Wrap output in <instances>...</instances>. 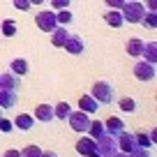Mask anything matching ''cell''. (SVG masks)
I'll return each instance as SVG.
<instances>
[{"label":"cell","instance_id":"8992f818","mask_svg":"<svg viewBox=\"0 0 157 157\" xmlns=\"http://www.w3.org/2000/svg\"><path fill=\"white\" fill-rule=\"evenodd\" d=\"M155 74H157V65L148 63V60H143V58L134 65V76H136L139 81H152Z\"/></svg>","mask_w":157,"mask_h":157},{"label":"cell","instance_id":"d590c367","mask_svg":"<svg viewBox=\"0 0 157 157\" xmlns=\"http://www.w3.org/2000/svg\"><path fill=\"white\" fill-rule=\"evenodd\" d=\"M39 157H58V152H53V150H42V155Z\"/></svg>","mask_w":157,"mask_h":157},{"label":"cell","instance_id":"60d3db41","mask_svg":"<svg viewBox=\"0 0 157 157\" xmlns=\"http://www.w3.org/2000/svg\"><path fill=\"white\" fill-rule=\"evenodd\" d=\"M0 118H2V109H0Z\"/></svg>","mask_w":157,"mask_h":157},{"label":"cell","instance_id":"277c9868","mask_svg":"<svg viewBox=\"0 0 157 157\" xmlns=\"http://www.w3.org/2000/svg\"><path fill=\"white\" fill-rule=\"evenodd\" d=\"M35 23H37V28L42 30V33H53L56 28H58V21H56V12H37V16H35Z\"/></svg>","mask_w":157,"mask_h":157},{"label":"cell","instance_id":"f1b7e54d","mask_svg":"<svg viewBox=\"0 0 157 157\" xmlns=\"http://www.w3.org/2000/svg\"><path fill=\"white\" fill-rule=\"evenodd\" d=\"M127 157H150V152H148V148H141V146H134L132 150L127 152Z\"/></svg>","mask_w":157,"mask_h":157},{"label":"cell","instance_id":"ab89813d","mask_svg":"<svg viewBox=\"0 0 157 157\" xmlns=\"http://www.w3.org/2000/svg\"><path fill=\"white\" fill-rule=\"evenodd\" d=\"M88 157H102V155H99V152H97V150H95V152H93V155H88Z\"/></svg>","mask_w":157,"mask_h":157},{"label":"cell","instance_id":"ffe728a7","mask_svg":"<svg viewBox=\"0 0 157 157\" xmlns=\"http://www.w3.org/2000/svg\"><path fill=\"white\" fill-rule=\"evenodd\" d=\"M104 21H106V25H111V28H120V25L125 23L123 14H120V10H111L104 14Z\"/></svg>","mask_w":157,"mask_h":157},{"label":"cell","instance_id":"9c48e42d","mask_svg":"<svg viewBox=\"0 0 157 157\" xmlns=\"http://www.w3.org/2000/svg\"><path fill=\"white\" fill-rule=\"evenodd\" d=\"M19 78L21 76H16V74H12V72L0 74V88L2 90H19V86H21Z\"/></svg>","mask_w":157,"mask_h":157},{"label":"cell","instance_id":"7402d4cb","mask_svg":"<svg viewBox=\"0 0 157 157\" xmlns=\"http://www.w3.org/2000/svg\"><path fill=\"white\" fill-rule=\"evenodd\" d=\"M86 134L97 141V139L104 134V123H99V120H90V127H88V132H86Z\"/></svg>","mask_w":157,"mask_h":157},{"label":"cell","instance_id":"4fadbf2b","mask_svg":"<svg viewBox=\"0 0 157 157\" xmlns=\"http://www.w3.org/2000/svg\"><path fill=\"white\" fill-rule=\"evenodd\" d=\"M16 106V90H2L0 88V109H14Z\"/></svg>","mask_w":157,"mask_h":157},{"label":"cell","instance_id":"836d02e7","mask_svg":"<svg viewBox=\"0 0 157 157\" xmlns=\"http://www.w3.org/2000/svg\"><path fill=\"white\" fill-rule=\"evenodd\" d=\"M143 7H146V12H157V0H148Z\"/></svg>","mask_w":157,"mask_h":157},{"label":"cell","instance_id":"cb8c5ba5","mask_svg":"<svg viewBox=\"0 0 157 157\" xmlns=\"http://www.w3.org/2000/svg\"><path fill=\"white\" fill-rule=\"evenodd\" d=\"M118 106H120V111H125V113H134L139 104H136V99H132V97H123L118 102Z\"/></svg>","mask_w":157,"mask_h":157},{"label":"cell","instance_id":"d4e9b609","mask_svg":"<svg viewBox=\"0 0 157 157\" xmlns=\"http://www.w3.org/2000/svg\"><path fill=\"white\" fill-rule=\"evenodd\" d=\"M0 30H2L5 37H14V35H16V21L14 19H5L2 25H0Z\"/></svg>","mask_w":157,"mask_h":157},{"label":"cell","instance_id":"9a60e30c","mask_svg":"<svg viewBox=\"0 0 157 157\" xmlns=\"http://www.w3.org/2000/svg\"><path fill=\"white\" fill-rule=\"evenodd\" d=\"M67 37H69V33L65 30V25H58V28L51 33V44H53L56 49H63V44L67 42Z\"/></svg>","mask_w":157,"mask_h":157},{"label":"cell","instance_id":"30bf717a","mask_svg":"<svg viewBox=\"0 0 157 157\" xmlns=\"http://www.w3.org/2000/svg\"><path fill=\"white\" fill-rule=\"evenodd\" d=\"M123 129H125V123H123V120H120L118 116H111L106 123H104V132L111 134V136H118V134L123 132Z\"/></svg>","mask_w":157,"mask_h":157},{"label":"cell","instance_id":"8d00e7d4","mask_svg":"<svg viewBox=\"0 0 157 157\" xmlns=\"http://www.w3.org/2000/svg\"><path fill=\"white\" fill-rule=\"evenodd\" d=\"M148 136H150L152 143H157V129H150V132H148Z\"/></svg>","mask_w":157,"mask_h":157},{"label":"cell","instance_id":"83f0119b","mask_svg":"<svg viewBox=\"0 0 157 157\" xmlns=\"http://www.w3.org/2000/svg\"><path fill=\"white\" fill-rule=\"evenodd\" d=\"M39 155H42V148L39 146H25L21 150V157H39Z\"/></svg>","mask_w":157,"mask_h":157},{"label":"cell","instance_id":"1f68e13d","mask_svg":"<svg viewBox=\"0 0 157 157\" xmlns=\"http://www.w3.org/2000/svg\"><path fill=\"white\" fill-rule=\"evenodd\" d=\"M51 7H53V12L67 10V7H69V0H51Z\"/></svg>","mask_w":157,"mask_h":157},{"label":"cell","instance_id":"7a4b0ae2","mask_svg":"<svg viewBox=\"0 0 157 157\" xmlns=\"http://www.w3.org/2000/svg\"><path fill=\"white\" fill-rule=\"evenodd\" d=\"M90 95H93V99L99 104V106L113 104V97H116V93H113V86L109 83V81H97V83H93V88H90Z\"/></svg>","mask_w":157,"mask_h":157},{"label":"cell","instance_id":"ba28073f","mask_svg":"<svg viewBox=\"0 0 157 157\" xmlns=\"http://www.w3.org/2000/svg\"><path fill=\"white\" fill-rule=\"evenodd\" d=\"M74 148H76L78 155L88 157V155H93V152L97 150V141H95L93 136H81V139L76 141V146H74Z\"/></svg>","mask_w":157,"mask_h":157},{"label":"cell","instance_id":"3957f363","mask_svg":"<svg viewBox=\"0 0 157 157\" xmlns=\"http://www.w3.org/2000/svg\"><path fill=\"white\" fill-rule=\"evenodd\" d=\"M67 123H69V127H72V132H76V134H86L88 132V127H90V113H86V111H72L67 116Z\"/></svg>","mask_w":157,"mask_h":157},{"label":"cell","instance_id":"603a6c76","mask_svg":"<svg viewBox=\"0 0 157 157\" xmlns=\"http://www.w3.org/2000/svg\"><path fill=\"white\" fill-rule=\"evenodd\" d=\"M56 21H58V25H69L74 21V16H72V12H69V7L67 10H58L56 12Z\"/></svg>","mask_w":157,"mask_h":157},{"label":"cell","instance_id":"44dd1931","mask_svg":"<svg viewBox=\"0 0 157 157\" xmlns=\"http://www.w3.org/2000/svg\"><path fill=\"white\" fill-rule=\"evenodd\" d=\"M69 113H72V106L67 102H58L53 106V118H58V120H67Z\"/></svg>","mask_w":157,"mask_h":157},{"label":"cell","instance_id":"74e56055","mask_svg":"<svg viewBox=\"0 0 157 157\" xmlns=\"http://www.w3.org/2000/svg\"><path fill=\"white\" fill-rule=\"evenodd\" d=\"M30 5H44V0H30Z\"/></svg>","mask_w":157,"mask_h":157},{"label":"cell","instance_id":"52a82bcc","mask_svg":"<svg viewBox=\"0 0 157 157\" xmlns=\"http://www.w3.org/2000/svg\"><path fill=\"white\" fill-rule=\"evenodd\" d=\"M63 49L67 51L69 56H81L86 51V42L81 39V35H69L67 42L63 44Z\"/></svg>","mask_w":157,"mask_h":157},{"label":"cell","instance_id":"e575fe53","mask_svg":"<svg viewBox=\"0 0 157 157\" xmlns=\"http://www.w3.org/2000/svg\"><path fill=\"white\" fill-rule=\"evenodd\" d=\"M2 157H21V150H14V148H10V150H5V155Z\"/></svg>","mask_w":157,"mask_h":157},{"label":"cell","instance_id":"d6a6232c","mask_svg":"<svg viewBox=\"0 0 157 157\" xmlns=\"http://www.w3.org/2000/svg\"><path fill=\"white\" fill-rule=\"evenodd\" d=\"M104 5H106L109 10H120V7L125 5V0H104Z\"/></svg>","mask_w":157,"mask_h":157},{"label":"cell","instance_id":"5bb4252c","mask_svg":"<svg viewBox=\"0 0 157 157\" xmlns=\"http://www.w3.org/2000/svg\"><path fill=\"white\" fill-rule=\"evenodd\" d=\"M10 67H12L10 72L16 74V76H25V74L30 72V65H28V60H25V58H14L10 63Z\"/></svg>","mask_w":157,"mask_h":157},{"label":"cell","instance_id":"f35d334b","mask_svg":"<svg viewBox=\"0 0 157 157\" xmlns=\"http://www.w3.org/2000/svg\"><path fill=\"white\" fill-rule=\"evenodd\" d=\"M113 157H127V152H120V150H118V152H116Z\"/></svg>","mask_w":157,"mask_h":157},{"label":"cell","instance_id":"d6986e66","mask_svg":"<svg viewBox=\"0 0 157 157\" xmlns=\"http://www.w3.org/2000/svg\"><path fill=\"white\" fill-rule=\"evenodd\" d=\"M143 44H146L143 39H136V37H132V39L127 42V46H125V49H127V56H132V58H141Z\"/></svg>","mask_w":157,"mask_h":157},{"label":"cell","instance_id":"5b68a950","mask_svg":"<svg viewBox=\"0 0 157 157\" xmlns=\"http://www.w3.org/2000/svg\"><path fill=\"white\" fill-rule=\"evenodd\" d=\"M97 152L102 157H113L118 152V143H116V136H111V134L104 132L102 136L97 139Z\"/></svg>","mask_w":157,"mask_h":157},{"label":"cell","instance_id":"484cf974","mask_svg":"<svg viewBox=\"0 0 157 157\" xmlns=\"http://www.w3.org/2000/svg\"><path fill=\"white\" fill-rule=\"evenodd\" d=\"M141 23L146 25V28H150V30H157V12H146Z\"/></svg>","mask_w":157,"mask_h":157},{"label":"cell","instance_id":"6da1fadb","mask_svg":"<svg viewBox=\"0 0 157 157\" xmlns=\"http://www.w3.org/2000/svg\"><path fill=\"white\" fill-rule=\"evenodd\" d=\"M120 14H123L125 23H141L143 14H146V7L139 2V0H125V5L120 7Z\"/></svg>","mask_w":157,"mask_h":157},{"label":"cell","instance_id":"f546056e","mask_svg":"<svg viewBox=\"0 0 157 157\" xmlns=\"http://www.w3.org/2000/svg\"><path fill=\"white\" fill-rule=\"evenodd\" d=\"M12 129H14V123H12V120H7V118H0V132L10 134Z\"/></svg>","mask_w":157,"mask_h":157},{"label":"cell","instance_id":"8fae6325","mask_svg":"<svg viewBox=\"0 0 157 157\" xmlns=\"http://www.w3.org/2000/svg\"><path fill=\"white\" fill-rule=\"evenodd\" d=\"M35 120H39V123H51L53 120V106L51 104H39L37 109H35Z\"/></svg>","mask_w":157,"mask_h":157},{"label":"cell","instance_id":"2e32d148","mask_svg":"<svg viewBox=\"0 0 157 157\" xmlns=\"http://www.w3.org/2000/svg\"><path fill=\"white\" fill-rule=\"evenodd\" d=\"M12 123H14L16 129H21V132H28V129H33L35 118L28 116V113H19V116H16V120H12Z\"/></svg>","mask_w":157,"mask_h":157},{"label":"cell","instance_id":"4316f807","mask_svg":"<svg viewBox=\"0 0 157 157\" xmlns=\"http://www.w3.org/2000/svg\"><path fill=\"white\" fill-rule=\"evenodd\" d=\"M134 143H136V146H141V148H150V146H152L150 136H148L146 132H136V134H134Z\"/></svg>","mask_w":157,"mask_h":157},{"label":"cell","instance_id":"ac0fdd59","mask_svg":"<svg viewBox=\"0 0 157 157\" xmlns=\"http://www.w3.org/2000/svg\"><path fill=\"white\" fill-rule=\"evenodd\" d=\"M141 58L148 60V63H152V65H157V42H146V44H143Z\"/></svg>","mask_w":157,"mask_h":157},{"label":"cell","instance_id":"4dcf8cb0","mask_svg":"<svg viewBox=\"0 0 157 157\" xmlns=\"http://www.w3.org/2000/svg\"><path fill=\"white\" fill-rule=\"evenodd\" d=\"M12 2H14V7L19 12H28L30 7H33V5H30V0H12Z\"/></svg>","mask_w":157,"mask_h":157},{"label":"cell","instance_id":"e0dca14e","mask_svg":"<svg viewBox=\"0 0 157 157\" xmlns=\"http://www.w3.org/2000/svg\"><path fill=\"white\" fill-rule=\"evenodd\" d=\"M78 109L81 111H86V113H95V111H99V104L93 99V95H81V99H78Z\"/></svg>","mask_w":157,"mask_h":157},{"label":"cell","instance_id":"7c38bea8","mask_svg":"<svg viewBox=\"0 0 157 157\" xmlns=\"http://www.w3.org/2000/svg\"><path fill=\"white\" fill-rule=\"evenodd\" d=\"M116 143H118V150H120V152H129L134 146H136V143H134V136H132V134H127L125 129L116 136Z\"/></svg>","mask_w":157,"mask_h":157}]
</instances>
